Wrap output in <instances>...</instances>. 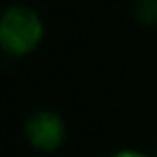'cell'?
Here are the masks:
<instances>
[{"mask_svg": "<svg viewBox=\"0 0 157 157\" xmlns=\"http://www.w3.org/2000/svg\"><path fill=\"white\" fill-rule=\"evenodd\" d=\"M43 37L39 15L26 7H11L0 22V41L9 54L22 56L37 48Z\"/></svg>", "mask_w": 157, "mask_h": 157, "instance_id": "obj_1", "label": "cell"}, {"mask_svg": "<svg viewBox=\"0 0 157 157\" xmlns=\"http://www.w3.org/2000/svg\"><path fill=\"white\" fill-rule=\"evenodd\" d=\"M26 133H28V140L37 148L54 151V148L60 146V142L65 138V125H63V121L56 114H52V112H39V114H35L28 121Z\"/></svg>", "mask_w": 157, "mask_h": 157, "instance_id": "obj_2", "label": "cell"}, {"mask_svg": "<svg viewBox=\"0 0 157 157\" xmlns=\"http://www.w3.org/2000/svg\"><path fill=\"white\" fill-rule=\"evenodd\" d=\"M112 157H146V155L144 153H138V151H118Z\"/></svg>", "mask_w": 157, "mask_h": 157, "instance_id": "obj_3", "label": "cell"}]
</instances>
